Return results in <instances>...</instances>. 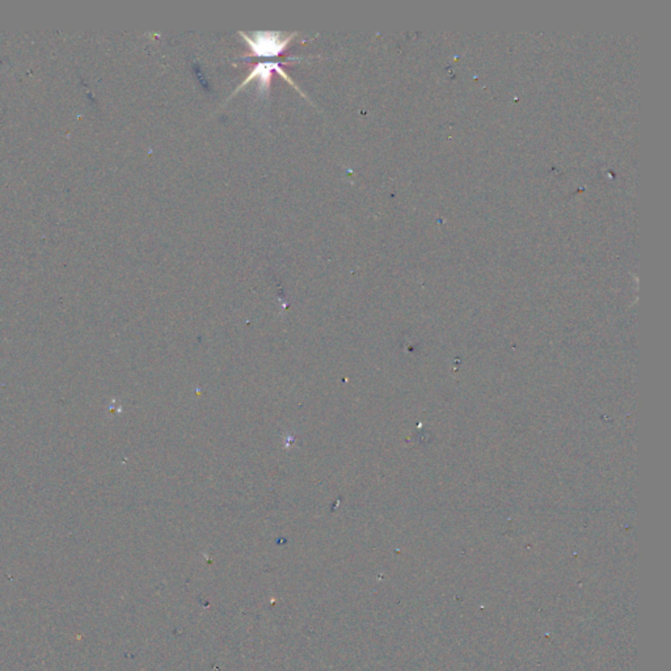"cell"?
Returning <instances> with one entry per match:
<instances>
[{
	"instance_id": "obj_1",
	"label": "cell",
	"mask_w": 671,
	"mask_h": 671,
	"mask_svg": "<svg viewBox=\"0 0 671 671\" xmlns=\"http://www.w3.org/2000/svg\"><path fill=\"white\" fill-rule=\"evenodd\" d=\"M239 34L246 40L250 48L252 56H277L284 52V48L290 45L291 40L294 38L296 33H291L284 36L280 32H256L252 36H246V33L239 32Z\"/></svg>"
},
{
	"instance_id": "obj_2",
	"label": "cell",
	"mask_w": 671,
	"mask_h": 671,
	"mask_svg": "<svg viewBox=\"0 0 671 671\" xmlns=\"http://www.w3.org/2000/svg\"><path fill=\"white\" fill-rule=\"evenodd\" d=\"M273 71H276V72L280 74V76L284 78V79L288 80V82L291 84V86H294V88H296V90H299V92H300L302 96L306 97V94H303V92H302L300 90H299V86H296V84L294 83V80L291 79V78L288 76V74L284 72V70H282V67H280V63H278V62H261V63H257L256 66H254V68L252 70V72H250V75H248V76L246 78V80H244V82H242V83L240 84V86H238V88H236L235 92H234V94H235L236 92H239V90H242V86H246V84L250 83V82H252L253 79H256V78H257V79H258V90H260V94H262V96H266V94H269L270 79H272V75H273ZM234 94H232V96H234Z\"/></svg>"
}]
</instances>
